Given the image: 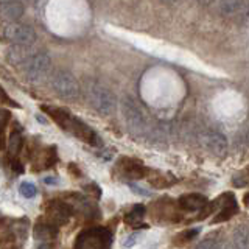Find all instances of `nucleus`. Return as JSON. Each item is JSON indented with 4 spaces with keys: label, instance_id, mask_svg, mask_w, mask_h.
I'll list each match as a JSON object with an SVG mask.
<instances>
[{
    "label": "nucleus",
    "instance_id": "f257e3e1",
    "mask_svg": "<svg viewBox=\"0 0 249 249\" xmlns=\"http://www.w3.org/2000/svg\"><path fill=\"white\" fill-rule=\"evenodd\" d=\"M42 109L47 111V114L59 124V128L70 132V134H73L75 137L83 140V142H88L90 145H98V137L95 132H93L88 124H84L80 119L70 115L66 109H59L53 106H42Z\"/></svg>",
    "mask_w": 249,
    "mask_h": 249
},
{
    "label": "nucleus",
    "instance_id": "f03ea898",
    "mask_svg": "<svg viewBox=\"0 0 249 249\" xmlns=\"http://www.w3.org/2000/svg\"><path fill=\"white\" fill-rule=\"evenodd\" d=\"M112 233L106 228H88L75 238L73 249H109Z\"/></svg>",
    "mask_w": 249,
    "mask_h": 249
},
{
    "label": "nucleus",
    "instance_id": "7ed1b4c3",
    "mask_svg": "<svg viewBox=\"0 0 249 249\" xmlns=\"http://www.w3.org/2000/svg\"><path fill=\"white\" fill-rule=\"evenodd\" d=\"M86 93H88L89 103L92 105V107L98 111L100 114H112L117 107V98L114 93L109 90L105 86H101L98 83H92L88 86L86 89Z\"/></svg>",
    "mask_w": 249,
    "mask_h": 249
},
{
    "label": "nucleus",
    "instance_id": "20e7f679",
    "mask_svg": "<svg viewBox=\"0 0 249 249\" xmlns=\"http://www.w3.org/2000/svg\"><path fill=\"white\" fill-rule=\"evenodd\" d=\"M212 212H215L216 215L212 218V223L216 224V223H223V221H228L231 220L232 216H235L238 213V204L235 198H233L232 193H224L221 195L220 198H216L212 204H209V207L204 210V213H202L199 218L209 216Z\"/></svg>",
    "mask_w": 249,
    "mask_h": 249
},
{
    "label": "nucleus",
    "instance_id": "39448f33",
    "mask_svg": "<svg viewBox=\"0 0 249 249\" xmlns=\"http://www.w3.org/2000/svg\"><path fill=\"white\" fill-rule=\"evenodd\" d=\"M52 66V58L49 53L45 52H37L35 54L28 56V59L22 64V72L25 75L28 81L37 83L41 81L45 75L49 73Z\"/></svg>",
    "mask_w": 249,
    "mask_h": 249
},
{
    "label": "nucleus",
    "instance_id": "423d86ee",
    "mask_svg": "<svg viewBox=\"0 0 249 249\" xmlns=\"http://www.w3.org/2000/svg\"><path fill=\"white\" fill-rule=\"evenodd\" d=\"M52 88L56 95L64 100H75L80 97V83L76 78L66 70H58L52 76Z\"/></svg>",
    "mask_w": 249,
    "mask_h": 249
},
{
    "label": "nucleus",
    "instance_id": "0eeeda50",
    "mask_svg": "<svg viewBox=\"0 0 249 249\" xmlns=\"http://www.w3.org/2000/svg\"><path fill=\"white\" fill-rule=\"evenodd\" d=\"M2 36L6 41L14 42L18 47H30L36 41L35 30L25 23H13V22H3L2 25Z\"/></svg>",
    "mask_w": 249,
    "mask_h": 249
},
{
    "label": "nucleus",
    "instance_id": "6e6552de",
    "mask_svg": "<svg viewBox=\"0 0 249 249\" xmlns=\"http://www.w3.org/2000/svg\"><path fill=\"white\" fill-rule=\"evenodd\" d=\"M123 119L128 124V129L132 134H142L145 129V117L140 107L131 98H124L122 103Z\"/></svg>",
    "mask_w": 249,
    "mask_h": 249
},
{
    "label": "nucleus",
    "instance_id": "1a4fd4ad",
    "mask_svg": "<svg viewBox=\"0 0 249 249\" xmlns=\"http://www.w3.org/2000/svg\"><path fill=\"white\" fill-rule=\"evenodd\" d=\"M73 209L70 207L66 201H50L45 204V216L52 224L54 226H61V224H67L69 220L72 218Z\"/></svg>",
    "mask_w": 249,
    "mask_h": 249
},
{
    "label": "nucleus",
    "instance_id": "9d476101",
    "mask_svg": "<svg viewBox=\"0 0 249 249\" xmlns=\"http://www.w3.org/2000/svg\"><path fill=\"white\" fill-rule=\"evenodd\" d=\"M115 173H119L124 179H140L148 173V170L137 159L122 158L115 165Z\"/></svg>",
    "mask_w": 249,
    "mask_h": 249
},
{
    "label": "nucleus",
    "instance_id": "9b49d317",
    "mask_svg": "<svg viewBox=\"0 0 249 249\" xmlns=\"http://www.w3.org/2000/svg\"><path fill=\"white\" fill-rule=\"evenodd\" d=\"M178 207L173 201L170 198H160L156 204L153 206V216L156 218L158 221H176L179 220V212H178ZM181 209V207H179Z\"/></svg>",
    "mask_w": 249,
    "mask_h": 249
},
{
    "label": "nucleus",
    "instance_id": "f8f14e48",
    "mask_svg": "<svg viewBox=\"0 0 249 249\" xmlns=\"http://www.w3.org/2000/svg\"><path fill=\"white\" fill-rule=\"evenodd\" d=\"M201 145L216 156H224L228 151V139L216 131H207L201 136Z\"/></svg>",
    "mask_w": 249,
    "mask_h": 249
},
{
    "label": "nucleus",
    "instance_id": "ddd939ff",
    "mask_svg": "<svg viewBox=\"0 0 249 249\" xmlns=\"http://www.w3.org/2000/svg\"><path fill=\"white\" fill-rule=\"evenodd\" d=\"M178 204L185 212H196V210H202L207 206V198L199 193H189V195H182L179 198Z\"/></svg>",
    "mask_w": 249,
    "mask_h": 249
},
{
    "label": "nucleus",
    "instance_id": "4468645a",
    "mask_svg": "<svg viewBox=\"0 0 249 249\" xmlns=\"http://www.w3.org/2000/svg\"><path fill=\"white\" fill-rule=\"evenodd\" d=\"M58 226L52 224L50 221H45V223H37L33 229V235L36 240H41V241H50L54 240L58 237Z\"/></svg>",
    "mask_w": 249,
    "mask_h": 249
},
{
    "label": "nucleus",
    "instance_id": "2eb2a0df",
    "mask_svg": "<svg viewBox=\"0 0 249 249\" xmlns=\"http://www.w3.org/2000/svg\"><path fill=\"white\" fill-rule=\"evenodd\" d=\"M231 249H249V226L243 224L235 229L231 240Z\"/></svg>",
    "mask_w": 249,
    "mask_h": 249
},
{
    "label": "nucleus",
    "instance_id": "dca6fc26",
    "mask_svg": "<svg viewBox=\"0 0 249 249\" xmlns=\"http://www.w3.org/2000/svg\"><path fill=\"white\" fill-rule=\"evenodd\" d=\"M0 11L5 19L13 22L23 14V5L20 2H0Z\"/></svg>",
    "mask_w": 249,
    "mask_h": 249
},
{
    "label": "nucleus",
    "instance_id": "f3484780",
    "mask_svg": "<svg viewBox=\"0 0 249 249\" xmlns=\"http://www.w3.org/2000/svg\"><path fill=\"white\" fill-rule=\"evenodd\" d=\"M143 216H145V207L142 204L132 206L129 212H126V215H124V223L132 226V228H137L139 224H142Z\"/></svg>",
    "mask_w": 249,
    "mask_h": 249
},
{
    "label": "nucleus",
    "instance_id": "a211bd4d",
    "mask_svg": "<svg viewBox=\"0 0 249 249\" xmlns=\"http://www.w3.org/2000/svg\"><path fill=\"white\" fill-rule=\"evenodd\" d=\"M22 145H23V139L20 136V129L13 131L10 136V140H8V145H6L10 156H18L22 150Z\"/></svg>",
    "mask_w": 249,
    "mask_h": 249
},
{
    "label": "nucleus",
    "instance_id": "6ab92c4d",
    "mask_svg": "<svg viewBox=\"0 0 249 249\" xmlns=\"http://www.w3.org/2000/svg\"><path fill=\"white\" fill-rule=\"evenodd\" d=\"M199 233V229L198 228H193V229H187V231H184V232H181V233H178V235L175 237V240H173V243L176 245V246H184V245H187L189 241H192L195 237H196Z\"/></svg>",
    "mask_w": 249,
    "mask_h": 249
},
{
    "label": "nucleus",
    "instance_id": "aec40b11",
    "mask_svg": "<svg viewBox=\"0 0 249 249\" xmlns=\"http://www.w3.org/2000/svg\"><path fill=\"white\" fill-rule=\"evenodd\" d=\"M23 50H25V47H11L10 50H8V53H6V58H8V61L11 62V64H19V62H25L28 58H25V53H23Z\"/></svg>",
    "mask_w": 249,
    "mask_h": 249
},
{
    "label": "nucleus",
    "instance_id": "412c9836",
    "mask_svg": "<svg viewBox=\"0 0 249 249\" xmlns=\"http://www.w3.org/2000/svg\"><path fill=\"white\" fill-rule=\"evenodd\" d=\"M175 181L176 179L170 175H156L154 178H150V182L156 187V189H165V187L171 185Z\"/></svg>",
    "mask_w": 249,
    "mask_h": 249
},
{
    "label": "nucleus",
    "instance_id": "4be33fe9",
    "mask_svg": "<svg viewBox=\"0 0 249 249\" xmlns=\"http://www.w3.org/2000/svg\"><path fill=\"white\" fill-rule=\"evenodd\" d=\"M232 182L237 187H248L249 185V167H246L245 170H241L240 173L233 176Z\"/></svg>",
    "mask_w": 249,
    "mask_h": 249
},
{
    "label": "nucleus",
    "instance_id": "5701e85b",
    "mask_svg": "<svg viewBox=\"0 0 249 249\" xmlns=\"http://www.w3.org/2000/svg\"><path fill=\"white\" fill-rule=\"evenodd\" d=\"M19 192H20L22 196H25V198H33V196H36L37 189L35 187V184H31V182H22L20 187H19Z\"/></svg>",
    "mask_w": 249,
    "mask_h": 249
},
{
    "label": "nucleus",
    "instance_id": "b1692460",
    "mask_svg": "<svg viewBox=\"0 0 249 249\" xmlns=\"http://www.w3.org/2000/svg\"><path fill=\"white\" fill-rule=\"evenodd\" d=\"M84 190H86V193H88L89 196H92L93 199H98V198L101 196V190L98 189V187H97L95 184L86 185V187H84Z\"/></svg>",
    "mask_w": 249,
    "mask_h": 249
},
{
    "label": "nucleus",
    "instance_id": "393cba45",
    "mask_svg": "<svg viewBox=\"0 0 249 249\" xmlns=\"http://www.w3.org/2000/svg\"><path fill=\"white\" fill-rule=\"evenodd\" d=\"M140 237H142V233H140V232L131 233V235H129L126 240H124V246H126V248H132V246H134V245L137 243V241L140 240Z\"/></svg>",
    "mask_w": 249,
    "mask_h": 249
},
{
    "label": "nucleus",
    "instance_id": "a878e982",
    "mask_svg": "<svg viewBox=\"0 0 249 249\" xmlns=\"http://www.w3.org/2000/svg\"><path fill=\"white\" fill-rule=\"evenodd\" d=\"M196 249H220V246H218L213 240H206V241H202V243H199Z\"/></svg>",
    "mask_w": 249,
    "mask_h": 249
},
{
    "label": "nucleus",
    "instance_id": "bb28decb",
    "mask_svg": "<svg viewBox=\"0 0 249 249\" xmlns=\"http://www.w3.org/2000/svg\"><path fill=\"white\" fill-rule=\"evenodd\" d=\"M11 168H13V171H16V173H19V175L23 171L22 163H20L18 159H13V160H11Z\"/></svg>",
    "mask_w": 249,
    "mask_h": 249
},
{
    "label": "nucleus",
    "instance_id": "cd10ccee",
    "mask_svg": "<svg viewBox=\"0 0 249 249\" xmlns=\"http://www.w3.org/2000/svg\"><path fill=\"white\" fill-rule=\"evenodd\" d=\"M131 190H132V192H136V193H140V195H148V192L142 190L139 185H134V184H131Z\"/></svg>",
    "mask_w": 249,
    "mask_h": 249
},
{
    "label": "nucleus",
    "instance_id": "c85d7f7f",
    "mask_svg": "<svg viewBox=\"0 0 249 249\" xmlns=\"http://www.w3.org/2000/svg\"><path fill=\"white\" fill-rule=\"evenodd\" d=\"M8 111H2V124H3V128H6V123H8Z\"/></svg>",
    "mask_w": 249,
    "mask_h": 249
},
{
    "label": "nucleus",
    "instance_id": "c756f323",
    "mask_svg": "<svg viewBox=\"0 0 249 249\" xmlns=\"http://www.w3.org/2000/svg\"><path fill=\"white\" fill-rule=\"evenodd\" d=\"M243 202H245V206L249 209V193H246L245 195V198H243Z\"/></svg>",
    "mask_w": 249,
    "mask_h": 249
},
{
    "label": "nucleus",
    "instance_id": "7c9ffc66",
    "mask_svg": "<svg viewBox=\"0 0 249 249\" xmlns=\"http://www.w3.org/2000/svg\"><path fill=\"white\" fill-rule=\"evenodd\" d=\"M39 249H52L50 245H42V246H39Z\"/></svg>",
    "mask_w": 249,
    "mask_h": 249
}]
</instances>
